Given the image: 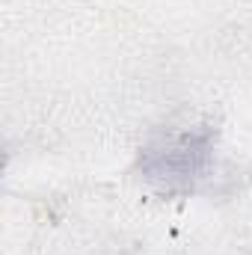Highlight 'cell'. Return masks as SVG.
<instances>
[{"label":"cell","instance_id":"cell-1","mask_svg":"<svg viewBox=\"0 0 252 255\" xmlns=\"http://www.w3.org/2000/svg\"><path fill=\"white\" fill-rule=\"evenodd\" d=\"M214 157L208 128L163 130L139 148V178L160 196H187L205 178Z\"/></svg>","mask_w":252,"mask_h":255}]
</instances>
